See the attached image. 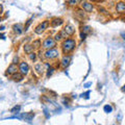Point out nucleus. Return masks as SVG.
<instances>
[{"instance_id":"1","label":"nucleus","mask_w":125,"mask_h":125,"mask_svg":"<svg viewBox=\"0 0 125 125\" xmlns=\"http://www.w3.org/2000/svg\"><path fill=\"white\" fill-rule=\"evenodd\" d=\"M75 46H76V42L73 39H66L62 44V52L65 54L70 53L71 51L74 50Z\"/></svg>"},{"instance_id":"2","label":"nucleus","mask_w":125,"mask_h":125,"mask_svg":"<svg viewBox=\"0 0 125 125\" xmlns=\"http://www.w3.org/2000/svg\"><path fill=\"white\" fill-rule=\"evenodd\" d=\"M56 45V41L52 38H47L45 41L43 42V47L46 49H52Z\"/></svg>"},{"instance_id":"3","label":"nucleus","mask_w":125,"mask_h":125,"mask_svg":"<svg viewBox=\"0 0 125 125\" xmlns=\"http://www.w3.org/2000/svg\"><path fill=\"white\" fill-rule=\"evenodd\" d=\"M58 56V51L56 49L52 48V49H48L46 52H45V57L48 59H53V58H56Z\"/></svg>"},{"instance_id":"4","label":"nucleus","mask_w":125,"mask_h":125,"mask_svg":"<svg viewBox=\"0 0 125 125\" xmlns=\"http://www.w3.org/2000/svg\"><path fill=\"white\" fill-rule=\"evenodd\" d=\"M48 24H49L48 21H44L43 23H41L40 25H38V26L36 27L35 32H36V33H38V35H40V33H42L44 30L46 29L47 27H48Z\"/></svg>"},{"instance_id":"5","label":"nucleus","mask_w":125,"mask_h":125,"mask_svg":"<svg viewBox=\"0 0 125 125\" xmlns=\"http://www.w3.org/2000/svg\"><path fill=\"white\" fill-rule=\"evenodd\" d=\"M19 71L22 75H26L28 73V71H29V66L27 65V62H20L19 65Z\"/></svg>"},{"instance_id":"6","label":"nucleus","mask_w":125,"mask_h":125,"mask_svg":"<svg viewBox=\"0 0 125 125\" xmlns=\"http://www.w3.org/2000/svg\"><path fill=\"white\" fill-rule=\"evenodd\" d=\"M18 69H19V68L17 67V65H16V64L9 65V68L6 69V75H13V74H15V73H17Z\"/></svg>"},{"instance_id":"7","label":"nucleus","mask_w":125,"mask_h":125,"mask_svg":"<svg viewBox=\"0 0 125 125\" xmlns=\"http://www.w3.org/2000/svg\"><path fill=\"white\" fill-rule=\"evenodd\" d=\"M64 31L66 32L67 36H73L75 33V27L73 25H71V24H67L66 27H65V29H64Z\"/></svg>"},{"instance_id":"8","label":"nucleus","mask_w":125,"mask_h":125,"mask_svg":"<svg viewBox=\"0 0 125 125\" xmlns=\"http://www.w3.org/2000/svg\"><path fill=\"white\" fill-rule=\"evenodd\" d=\"M116 10L119 14H124L125 13V2L120 1L116 4Z\"/></svg>"},{"instance_id":"9","label":"nucleus","mask_w":125,"mask_h":125,"mask_svg":"<svg viewBox=\"0 0 125 125\" xmlns=\"http://www.w3.org/2000/svg\"><path fill=\"white\" fill-rule=\"evenodd\" d=\"M81 6H82V9L85 10L87 13H91L93 10V5L91 4V3H89V2H82V4H81Z\"/></svg>"},{"instance_id":"10","label":"nucleus","mask_w":125,"mask_h":125,"mask_svg":"<svg viewBox=\"0 0 125 125\" xmlns=\"http://www.w3.org/2000/svg\"><path fill=\"white\" fill-rule=\"evenodd\" d=\"M62 18H55V19H53L51 21V25L53 26V27H56V26H58V25H62Z\"/></svg>"},{"instance_id":"11","label":"nucleus","mask_w":125,"mask_h":125,"mask_svg":"<svg viewBox=\"0 0 125 125\" xmlns=\"http://www.w3.org/2000/svg\"><path fill=\"white\" fill-rule=\"evenodd\" d=\"M12 78H13V80H14V81L19 82V81H21V80L23 79V75L21 74V73H15V74L12 75Z\"/></svg>"},{"instance_id":"12","label":"nucleus","mask_w":125,"mask_h":125,"mask_svg":"<svg viewBox=\"0 0 125 125\" xmlns=\"http://www.w3.org/2000/svg\"><path fill=\"white\" fill-rule=\"evenodd\" d=\"M13 29H14V31L16 33H18V35H20V33L23 32V27L21 24H15L13 26Z\"/></svg>"},{"instance_id":"13","label":"nucleus","mask_w":125,"mask_h":125,"mask_svg":"<svg viewBox=\"0 0 125 125\" xmlns=\"http://www.w3.org/2000/svg\"><path fill=\"white\" fill-rule=\"evenodd\" d=\"M35 70L39 73V74H42V73L44 72V66H43V64H42V62L36 64V66H35Z\"/></svg>"},{"instance_id":"14","label":"nucleus","mask_w":125,"mask_h":125,"mask_svg":"<svg viewBox=\"0 0 125 125\" xmlns=\"http://www.w3.org/2000/svg\"><path fill=\"white\" fill-rule=\"evenodd\" d=\"M70 61H71V57L70 56H64L62 59V66L64 68H66L70 64Z\"/></svg>"},{"instance_id":"15","label":"nucleus","mask_w":125,"mask_h":125,"mask_svg":"<svg viewBox=\"0 0 125 125\" xmlns=\"http://www.w3.org/2000/svg\"><path fill=\"white\" fill-rule=\"evenodd\" d=\"M32 50H33V46L30 45V44H26V45L24 46V51L26 52V53L29 54L30 52H32Z\"/></svg>"},{"instance_id":"16","label":"nucleus","mask_w":125,"mask_h":125,"mask_svg":"<svg viewBox=\"0 0 125 125\" xmlns=\"http://www.w3.org/2000/svg\"><path fill=\"white\" fill-rule=\"evenodd\" d=\"M67 3L69 5H71V6H74V5H77L78 3L80 2V0H66Z\"/></svg>"},{"instance_id":"17","label":"nucleus","mask_w":125,"mask_h":125,"mask_svg":"<svg viewBox=\"0 0 125 125\" xmlns=\"http://www.w3.org/2000/svg\"><path fill=\"white\" fill-rule=\"evenodd\" d=\"M103 109H104V112H105V113H111V112L113 111V107H112L111 105H105L103 107Z\"/></svg>"},{"instance_id":"18","label":"nucleus","mask_w":125,"mask_h":125,"mask_svg":"<svg viewBox=\"0 0 125 125\" xmlns=\"http://www.w3.org/2000/svg\"><path fill=\"white\" fill-rule=\"evenodd\" d=\"M28 55H29V59H30V61H36V54L35 53V52H30V53L28 54Z\"/></svg>"},{"instance_id":"19","label":"nucleus","mask_w":125,"mask_h":125,"mask_svg":"<svg viewBox=\"0 0 125 125\" xmlns=\"http://www.w3.org/2000/svg\"><path fill=\"white\" fill-rule=\"evenodd\" d=\"M32 46L35 47V48H39V47L41 46V42H40V40L33 41V43H32Z\"/></svg>"},{"instance_id":"20","label":"nucleus","mask_w":125,"mask_h":125,"mask_svg":"<svg viewBox=\"0 0 125 125\" xmlns=\"http://www.w3.org/2000/svg\"><path fill=\"white\" fill-rule=\"evenodd\" d=\"M89 31H91V27H90V26H83V27H82V32L87 35Z\"/></svg>"},{"instance_id":"21","label":"nucleus","mask_w":125,"mask_h":125,"mask_svg":"<svg viewBox=\"0 0 125 125\" xmlns=\"http://www.w3.org/2000/svg\"><path fill=\"white\" fill-rule=\"evenodd\" d=\"M20 108H21L20 105H16L15 107H13L12 109H10V112H12V113H16V112H19Z\"/></svg>"},{"instance_id":"22","label":"nucleus","mask_w":125,"mask_h":125,"mask_svg":"<svg viewBox=\"0 0 125 125\" xmlns=\"http://www.w3.org/2000/svg\"><path fill=\"white\" fill-rule=\"evenodd\" d=\"M53 71H54L53 68H49V69H48V72H47V77H50L51 75L53 74Z\"/></svg>"},{"instance_id":"23","label":"nucleus","mask_w":125,"mask_h":125,"mask_svg":"<svg viewBox=\"0 0 125 125\" xmlns=\"http://www.w3.org/2000/svg\"><path fill=\"white\" fill-rule=\"evenodd\" d=\"M31 22H32V18H31V19H29V20L27 21V23H26V25H25V28H24L25 30H27V28L29 27V25L31 24Z\"/></svg>"},{"instance_id":"24","label":"nucleus","mask_w":125,"mask_h":125,"mask_svg":"<svg viewBox=\"0 0 125 125\" xmlns=\"http://www.w3.org/2000/svg\"><path fill=\"white\" fill-rule=\"evenodd\" d=\"M61 39H62V33L58 32V33H57V35L55 36V39H54V40H55V41H58V40H61Z\"/></svg>"},{"instance_id":"25","label":"nucleus","mask_w":125,"mask_h":125,"mask_svg":"<svg viewBox=\"0 0 125 125\" xmlns=\"http://www.w3.org/2000/svg\"><path fill=\"white\" fill-rule=\"evenodd\" d=\"M85 36H87V35H85V33H83V32L80 33V39H81V40H85Z\"/></svg>"},{"instance_id":"26","label":"nucleus","mask_w":125,"mask_h":125,"mask_svg":"<svg viewBox=\"0 0 125 125\" xmlns=\"http://www.w3.org/2000/svg\"><path fill=\"white\" fill-rule=\"evenodd\" d=\"M2 10H3V6H2V4H0V15L2 14Z\"/></svg>"},{"instance_id":"27","label":"nucleus","mask_w":125,"mask_h":125,"mask_svg":"<svg viewBox=\"0 0 125 125\" xmlns=\"http://www.w3.org/2000/svg\"><path fill=\"white\" fill-rule=\"evenodd\" d=\"M91 85H92L91 82H88V83H85V88H87V87H90Z\"/></svg>"},{"instance_id":"28","label":"nucleus","mask_w":125,"mask_h":125,"mask_svg":"<svg viewBox=\"0 0 125 125\" xmlns=\"http://www.w3.org/2000/svg\"><path fill=\"white\" fill-rule=\"evenodd\" d=\"M17 62H18V57H15V58H14V62H13V64H16Z\"/></svg>"},{"instance_id":"29","label":"nucleus","mask_w":125,"mask_h":125,"mask_svg":"<svg viewBox=\"0 0 125 125\" xmlns=\"http://www.w3.org/2000/svg\"><path fill=\"white\" fill-rule=\"evenodd\" d=\"M122 92H125V85H123V88H122Z\"/></svg>"},{"instance_id":"30","label":"nucleus","mask_w":125,"mask_h":125,"mask_svg":"<svg viewBox=\"0 0 125 125\" xmlns=\"http://www.w3.org/2000/svg\"><path fill=\"white\" fill-rule=\"evenodd\" d=\"M122 38H123L124 41H125V33H122Z\"/></svg>"},{"instance_id":"31","label":"nucleus","mask_w":125,"mask_h":125,"mask_svg":"<svg viewBox=\"0 0 125 125\" xmlns=\"http://www.w3.org/2000/svg\"><path fill=\"white\" fill-rule=\"evenodd\" d=\"M91 1H98V0H91Z\"/></svg>"},{"instance_id":"32","label":"nucleus","mask_w":125,"mask_h":125,"mask_svg":"<svg viewBox=\"0 0 125 125\" xmlns=\"http://www.w3.org/2000/svg\"><path fill=\"white\" fill-rule=\"evenodd\" d=\"M1 21H2V19H1V18H0V22H1Z\"/></svg>"}]
</instances>
